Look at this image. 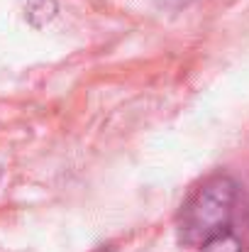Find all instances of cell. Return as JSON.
<instances>
[{
  "instance_id": "6da1fadb",
  "label": "cell",
  "mask_w": 249,
  "mask_h": 252,
  "mask_svg": "<svg viewBox=\"0 0 249 252\" xmlns=\"http://www.w3.org/2000/svg\"><path fill=\"white\" fill-rule=\"evenodd\" d=\"M237 201V184L227 174L203 181L181 211V240L188 248H200L218 233L230 230Z\"/></svg>"
},
{
  "instance_id": "7a4b0ae2",
  "label": "cell",
  "mask_w": 249,
  "mask_h": 252,
  "mask_svg": "<svg viewBox=\"0 0 249 252\" xmlns=\"http://www.w3.org/2000/svg\"><path fill=\"white\" fill-rule=\"evenodd\" d=\"M200 252H245V248L232 230H225V233H218L215 238H210L208 243H203Z\"/></svg>"
}]
</instances>
